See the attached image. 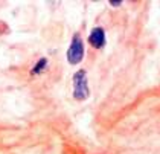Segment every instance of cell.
Returning <instances> with one entry per match:
<instances>
[{"label":"cell","instance_id":"cell-1","mask_svg":"<svg viewBox=\"0 0 160 154\" xmlns=\"http://www.w3.org/2000/svg\"><path fill=\"white\" fill-rule=\"evenodd\" d=\"M73 96L82 101L88 96V84H87V73L84 70H78L73 75Z\"/></svg>","mask_w":160,"mask_h":154},{"label":"cell","instance_id":"cell-2","mask_svg":"<svg viewBox=\"0 0 160 154\" xmlns=\"http://www.w3.org/2000/svg\"><path fill=\"white\" fill-rule=\"evenodd\" d=\"M84 57V46L82 41L79 40V37H75V40L72 41L70 48L67 50V59L70 64H78Z\"/></svg>","mask_w":160,"mask_h":154},{"label":"cell","instance_id":"cell-3","mask_svg":"<svg viewBox=\"0 0 160 154\" xmlns=\"http://www.w3.org/2000/svg\"><path fill=\"white\" fill-rule=\"evenodd\" d=\"M88 41H90V44L92 46H95V48H101L102 44H104V41H105V35H104V31L101 29V28H96L90 37H88Z\"/></svg>","mask_w":160,"mask_h":154},{"label":"cell","instance_id":"cell-4","mask_svg":"<svg viewBox=\"0 0 160 154\" xmlns=\"http://www.w3.org/2000/svg\"><path fill=\"white\" fill-rule=\"evenodd\" d=\"M44 64H46V59L44 58H41L40 59V61H38V64H37V67H35V69H34V73H38V72L41 70V69H43V67H44Z\"/></svg>","mask_w":160,"mask_h":154},{"label":"cell","instance_id":"cell-5","mask_svg":"<svg viewBox=\"0 0 160 154\" xmlns=\"http://www.w3.org/2000/svg\"><path fill=\"white\" fill-rule=\"evenodd\" d=\"M111 5H114V6H118V5H121V2H116V0H111Z\"/></svg>","mask_w":160,"mask_h":154}]
</instances>
